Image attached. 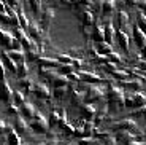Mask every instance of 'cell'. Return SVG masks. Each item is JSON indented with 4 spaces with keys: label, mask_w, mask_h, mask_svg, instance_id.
Here are the masks:
<instances>
[{
    "label": "cell",
    "mask_w": 146,
    "mask_h": 145,
    "mask_svg": "<svg viewBox=\"0 0 146 145\" xmlns=\"http://www.w3.org/2000/svg\"><path fill=\"white\" fill-rule=\"evenodd\" d=\"M0 11H3V5L0 3Z\"/></svg>",
    "instance_id": "6"
},
{
    "label": "cell",
    "mask_w": 146,
    "mask_h": 145,
    "mask_svg": "<svg viewBox=\"0 0 146 145\" xmlns=\"http://www.w3.org/2000/svg\"><path fill=\"white\" fill-rule=\"evenodd\" d=\"M10 56L13 59H16V61H21V59H22V53H21V51H11Z\"/></svg>",
    "instance_id": "3"
},
{
    "label": "cell",
    "mask_w": 146,
    "mask_h": 145,
    "mask_svg": "<svg viewBox=\"0 0 146 145\" xmlns=\"http://www.w3.org/2000/svg\"><path fill=\"white\" fill-rule=\"evenodd\" d=\"M29 2H30V7H32L33 11L40 10V0H29Z\"/></svg>",
    "instance_id": "2"
},
{
    "label": "cell",
    "mask_w": 146,
    "mask_h": 145,
    "mask_svg": "<svg viewBox=\"0 0 146 145\" xmlns=\"http://www.w3.org/2000/svg\"><path fill=\"white\" fill-rule=\"evenodd\" d=\"M0 40H2V43H3V45H7V46H11V43H13V38H11V35L2 32V30H0Z\"/></svg>",
    "instance_id": "1"
},
{
    "label": "cell",
    "mask_w": 146,
    "mask_h": 145,
    "mask_svg": "<svg viewBox=\"0 0 146 145\" xmlns=\"http://www.w3.org/2000/svg\"><path fill=\"white\" fill-rule=\"evenodd\" d=\"M30 34H32V37H40V30L36 26H30Z\"/></svg>",
    "instance_id": "4"
},
{
    "label": "cell",
    "mask_w": 146,
    "mask_h": 145,
    "mask_svg": "<svg viewBox=\"0 0 146 145\" xmlns=\"http://www.w3.org/2000/svg\"><path fill=\"white\" fill-rule=\"evenodd\" d=\"M10 3L11 5H16V3H18V0H10Z\"/></svg>",
    "instance_id": "5"
}]
</instances>
